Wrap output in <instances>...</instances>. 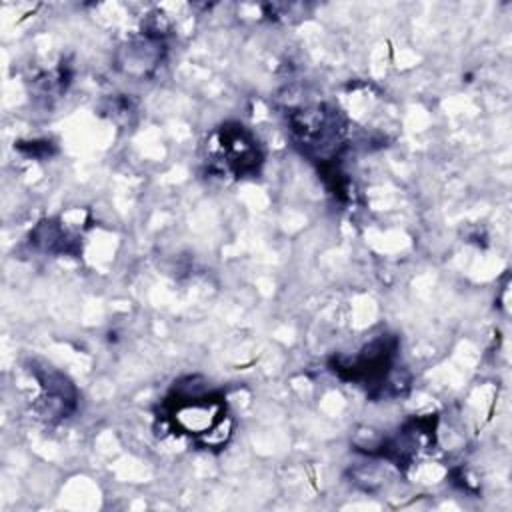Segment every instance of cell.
Returning a JSON list of instances; mask_svg holds the SVG:
<instances>
[{
	"label": "cell",
	"mask_w": 512,
	"mask_h": 512,
	"mask_svg": "<svg viewBox=\"0 0 512 512\" xmlns=\"http://www.w3.org/2000/svg\"><path fill=\"white\" fill-rule=\"evenodd\" d=\"M224 408L220 400L204 398L200 394H192V398H184L178 408L172 412V420L180 432L204 436L224 418Z\"/></svg>",
	"instance_id": "6da1fadb"
}]
</instances>
